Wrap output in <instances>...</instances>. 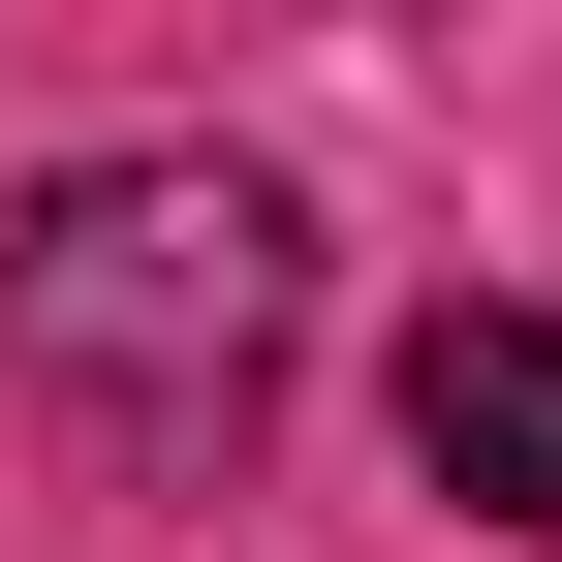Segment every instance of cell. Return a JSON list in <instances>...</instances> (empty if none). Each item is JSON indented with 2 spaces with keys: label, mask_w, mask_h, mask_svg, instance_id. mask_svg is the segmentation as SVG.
Segmentation results:
<instances>
[{
  "label": "cell",
  "mask_w": 562,
  "mask_h": 562,
  "mask_svg": "<svg viewBox=\"0 0 562 562\" xmlns=\"http://www.w3.org/2000/svg\"><path fill=\"white\" fill-rule=\"evenodd\" d=\"M281 313H313V220H281L250 157H63L32 188V250H0V344H32L94 438H250V375H281Z\"/></svg>",
  "instance_id": "cell-1"
},
{
  "label": "cell",
  "mask_w": 562,
  "mask_h": 562,
  "mask_svg": "<svg viewBox=\"0 0 562 562\" xmlns=\"http://www.w3.org/2000/svg\"><path fill=\"white\" fill-rule=\"evenodd\" d=\"M406 469L469 531H562V313H438L406 344Z\"/></svg>",
  "instance_id": "cell-2"
}]
</instances>
